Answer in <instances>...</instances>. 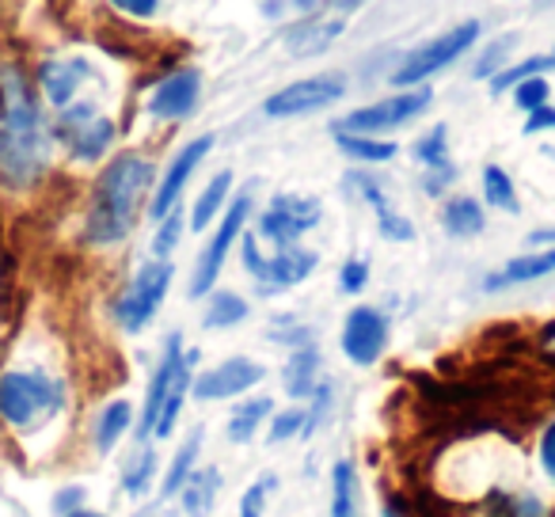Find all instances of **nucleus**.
I'll list each match as a JSON object with an SVG mask.
<instances>
[{
    "instance_id": "nucleus-1",
    "label": "nucleus",
    "mask_w": 555,
    "mask_h": 517,
    "mask_svg": "<svg viewBox=\"0 0 555 517\" xmlns=\"http://www.w3.org/2000/svg\"><path fill=\"white\" fill-rule=\"evenodd\" d=\"M156 168L149 156L141 153H118L107 168L100 171L92 186V202H88L85 217V240L92 247L122 244L133 232L141 217V206L153 198Z\"/></svg>"
},
{
    "instance_id": "nucleus-2",
    "label": "nucleus",
    "mask_w": 555,
    "mask_h": 517,
    "mask_svg": "<svg viewBox=\"0 0 555 517\" xmlns=\"http://www.w3.org/2000/svg\"><path fill=\"white\" fill-rule=\"evenodd\" d=\"M194 362H198V350H186L183 335H168L160 365H156L153 380H149L145 408H141V418H138L141 441L171 438V430H176V423H179V411H183L186 396H191Z\"/></svg>"
},
{
    "instance_id": "nucleus-3",
    "label": "nucleus",
    "mask_w": 555,
    "mask_h": 517,
    "mask_svg": "<svg viewBox=\"0 0 555 517\" xmlns=\"http://www.w3.org/2000/svg\"><path fill=\"white\" fill-rule=\"evenodd\" d=\"M65 411V385L42 370L0 373V418L12 430H39Z\"/></svg>"
},
{
    "instance_id": "nucleus-4",
    "label": "nucleus",
    "mask_w": 555,
    "mask_h": 517,
    "mask_svg": "<svg viewBox=\"0 0 555 517\" xmlns=\"http://www.w3.org/2000/svg\"><path fill=\"white\" fill-rule=\"evenodd\" d=\"M240 255H244V271L251 274V282L259 286V294H286L297 289L301 282L312 279V271L320 267V255L312 247L289 244L262 251V240L255 232L240 236Z\"/></svg>"
},
{
    "instance_id": "nucleus-5",
    "label": "nucleus",
    "mask_w": 555,
    "mask_h": 517,
    "mask_svg": "<svg viewBox=\"0 0 555 517\" xmlns=\"http://www.w3.org/2000/svg\"><path fill=\"white\" fill-rule=\"evenodd\" d=\"M247 217H251V194L244 191L224 206V214L217 217L214 236L206 240V247H202L198 259H194L191 286H186L191 297H209L217 289V279H221V271H224V259H229V251L240 244V236H244Z\"/></svg>"
},
{
    "instance_id": "nucleus-6",
    "label": "nucleus",
    "mask_w": 555,
    "mask_h": 517,
    "mask_svg": "<svg viewBox=\"0 0 555 517\" xmlns=\"http://www.w3.org/2000/svg\"><path fill=\"white\" fill-rule=\"evenodd\" d=\"M479 39V20H468V24H456L453 31L446 35H434L426 39L423 47H415L408 57L400 62V69L392 73V85L396 88H418L434 77V73L449 69L456 57H464L472 50V42Z\"/></svg>"
},
{
    "instance_id": "nucleus-7",
    "label": "nucleus",
    "mask_w": 555,
    "mask_h": 517,
    "mask_svg": "<svg viewBox=\"0 0 555 517\" xmlns=\"http://www.w3.org/2000/svg\"><path fill=\"white\" fill-rule=\"evenodd\" d=\"M171 279H176V267H171L168 259H153V263L141 267V271L130 279V286H126L115 301L118 327L130 335L145 332V327L153 324L156 312H160L164 297H168Z\"/></svg>"
},
{
    "instance_id": "nucleus-8",
    "label": "nucleus",
    "mask_w": 555,
    "mask_h": 517,
    "mask_svg": "<svg viewBox=\"0 0 555 517\" xmlns=\"http://www.w3.org/2000/svg\"><path fill=\"white\" fill-rule=\"evenodd\" d=\"M434 103V92L426 85L418 88H400V92L385 95L377 103H365V107L350 111L343 122H335V130L347 133H370V138H385V133L400 130V126L415 122L426 107Z\"/></svg>"
},
{
    "instance_id": "nucleus-9",
    "label": "nucleus",
    "mask_w": 555,
    "mask_h": 517,
    "mask_svg": "<svg viewBox=\"0 0 555 517\" xmlns=\"http://www.w3.org/2000/svg\"><path fill=\"white\" fill-rule=\"evenodd\" d=\"M115 122L107 115H100V107L88 100L73 103V107L57 111V126H54V138L69 148V156L77 160L92 164V160H103L115 145Z\"/></svg>"
},
{
    "instance_id": "nucleus-10",
    "label": "nucleus",
    "mask_w": 555,
    "mask_h": 517,
    "mask_svg": "<svg viewBox=\"0 0 555 517\" xmlns=\"http://www.w3.org/2000/svg\"><path fill=\"white\" fill-rule=\"evenodd\" d=\"M320 217H324L320 198H309V194H297V191L274 194L270 206L259 214V229H255V236L267 240V244H274V247L301 244V236L317 229Z\"/></svg>"
},
{
    "instance_id": "nucleus-11",
    "label": "nucleus",
    "mask_w": 555,
    "mask_h": 517,
    "mask_svg": "<svg viewBox=\"0 0 555 517\" xmlns=\"http://www.w3.org/2000/svg\"><path fill=\"white\" fill-rule=\"evenodd\" d=\"M347 95V77L343 73H317V77L294 80V85L278 88L274 95H267L262 115L267 118H301L327 111Z\"/></svg>"
},
{
    "instance_id": "nucleus-12",
    "label": "nucleus",
    "mask_w": 555,
    "mask_h": 517,
    "mask_svg": "<svg viewBox=\"0 0 555 517\" xmlns=\"http://www.w3.org/2000/svg\"><path fill=\"white\" fill-rule=\"evenodd\" d=\"M50 164L47 130H4L0 126V183L31 186Z\"/></svg>"
},
{
    "instance_id": "nucleus-13",
    "label": "nucleus",
    "mask_w": 555,
    "mask_h": 517,
    "mask_svg": "<svg viewBox=\"0 0 555 517\" xmlns=\"http://www.w3.org/2000/svg\"><path fill=\"white\" fill-rule=\"evenodd\" d=\"M262 377H267V365L255 362V358H224V362H217L214 370L198 373V377L191 380V396L202 403H221V400H244L251 388L262 385Z\"/></svg>"
},
{
    "instance_id": "nucleus-14",
    "label": "nucleus",
    "mask_w": 555,
    "mask_h": 517,
    "mask_svg": "<svg viewBox=\"0 0 555 517\" xmlns=\"http://www.w3.org/2000/svg\"><path fill=\"white\" fill-rule=\"evenodd\" d=\"M209 148H214V133H202V138L186 141V145L171 156V164L164 168L160 183L153 186V198H149V217H153V221H164L168 214H176L179 202H183L186 183L194 179L198 164L209 156Z\"/></svg>"
},
{
    "instance_id": "nucleus-15",
    "label": "nucleus",
    "mask_w": 555,
    "mask_h": 517,
    "mask_svg": "<svg viewBox=\"0 0 555 517\" xmlns=\"http://www.w3.org/2000/svg\"><path fill=\"white\" fill-rule=\"evenodd\" d=\"M339 347H343V354L354 365H362V370L377 365L388 347V316L377 305H358V309H350L347 320H343Z\"/></svg>"
},
{
    "instance_id": "nucleus-16",
    "label": "nucleus",
    "mask_w": 555,
    "mask_h": 517,
    "mask_svg": "<svg viewBox=\"0 0 555 517\" xmlns=\"http://www.w3.org/2000/svg\"><path fill=\"white\" fill-rule=\"evenodd\" d=\"M0 126L4 130H47L35 85L20 65H0Z\"/></svg>"
},
{
    "instance_id": "nucleus-17",
    "label": "nucleus",
    "mask_w": 555,
    "mask_h": 517,
    "mask_svg": "<svg viewBox=\"0 0 555 517\" xmlns=\"http://www.w3.org/2000/svg\"><path fill=\"white\" fill-rule=\"evenodd\" d=\"M202 95V73L198 69H176L171 77H164L149 95V115L160 122H183L194 115Z\"/></svg>"
},
{
    "instance_id": "nucleus-18",
    "label": "nucleus",
    "mask_w": 555,
    "mask_h": 517,
    "mask_svg": "<svg viewBox=\"0 0 555 517\" xmlns=\"http://www.w3.org/2000/svg\"><path fill=\"white\" fill-rule=\"evenodd\" d=\"M88 80H95V69L85 62V57H62V62H47L39 69L42 95H47V103L57 111L80 103V92H85Z\"/></svg>"
},
{
    "instance_id": "nucleus-19",
    "label": "nucleus",
    "mask_w": 555,
    "mask_h": 517,
    "mask_svg": "<svg viewBox=\"0 0 555 517\" xmlns=\"http://www.w3.org/2000/svg\"><path fill=\"white\" fill-rule=\"evenodd\" d=\"M347 183L354 186V191L362 194L365 202H370L373 214H377V232H380V236L392 240V244H408V240H415V224H411L408 217H403L400 209L392 206V198H388V191L377 183V176H365V171H350Z\"/></svg>"
},
{
    "instance_id": "nucleus-20",
    "label": "nucleus",
    "mask_w": 555,
    "mask_h": 517,
    "mask_svg": "<svg viewBox=\"0 0 555 517\" xmlns=\"http://www.w3.org/2000/svg\"><path fill=\"white\" fill-rule=\"evenodd\" d=\"M555 274V247H537V251H525L517 259H509L502 271L487 274L483 289L487 294H499V289H514V286H529V282H540Z\"/></svg>"
},
{
    "instance_id": "nucleus-21",
    "label": "nucleus",
    "mask_w": 555,
    "mask_h": 517,
    "mask_svg": "<svg viewBox=\"0 0 555 517\" xmlns=\"http://www.w3.org/2000/svg\"><path fill=\"white\" fill-rule=\"evenodd\" d=\"M274 415V400L270 396H244V400L232 408V415L224 418V438L232 445H247L255 441V434L267 426V418Z\"/></svg>"
},
{
    "instance_id": "nucleus-22",
    "label": "nucleus",
    "mask_w": 555,
    "mask_h": 517,
    "mask_svg": "<svg viewBox=\"0 0 555 517\" xmlns=\"http://www.w3.org/2000/svg\"><path fill=\"white\" fill-rule=\"evenodd\" d=\"M441 229L453 240H476L479 232L487 229L483 202L472 198V194H453V198H446V206H441Z\"/></svg>"
},
{
    "instance_id": "nucleus-23",
    "label": "nucleus",
    "mask_w": 555,
    "mask_h": 517,
    "mask_svg": "<svg viewBox=\"0 0 555 517\" xmlns=\"http://www.w3.org/2000/svg\"><path fill=\"white\" fill-rule=\"evenodd\" d=\"M229 194H232V171H217L214 179H209L206 186H202V194L194 198L191 206V217H186V229L194 232H206L209 224L217 221V217L224 214V206H229Z\"/></svg>"
},
{
    "instance_id": "nucleus-24",
    "label": "nucleus",
    "mask_w": 555,
    "mask_h": 517,
    "mask_svg": "<svg viewBox=\"0 0 555 517\" xmlns=\"http://www.w3.org/2000/svg\"><path fill=\"white\" fill-rule=\"evenodd\" d=\"M282 385H286V396H294V400H309L320 388V350L297 347L289 354L286 370H282Z\"/></svg>"
},
{
    "instance_id": "nucleus-25",
    "label": "nucleus",
    "mask_w": 555,
    "mask_h": 517,
    "mask_svg": "<svg viewBox=\"0 0 555 517\" xmlns=\"http://www.w3.org/2000/svg\"><path fill=\"white\" fill-rule=\"evenodd\" d=\"M217 494H221V471L217 468H194V476L183 483V491L176 494L183 502L186 517H209Z\"/></svg>"
},
{
    "instance_id": "nucleus-26",
    "label": "nucleus",
    "mask_w": 555,
    "mask_h": 517,
    "mask_svg": "<svg viewBox=\"0 0 555 517\" xmlns=\"http://www.w3.org/2000/svg\"><path fill=\"white\" fill-rule=\"evenodd\" d=\"M335 145L343 156H350L354 164H388L400 156V145L388 138H370V133H347L335 130Z\"/></svg>"
},
{
    "instance_id": "nucleus-27",
    "label": "nucleus",
    "mask_w": 555,
    "mask_h": 517,
    "mask_svg": "<svg viewBox=\"0 0 555 517\" xmlns=\"http://www.w3.org/2000/svg\"><path fill=\"white\" fill-rule=\"evenodd\" d=\"M343 35V20H317V24H301L286 35V50L294 57H312L324 54L335 39Z\"/></svg>"
},
{
    "instance_id": "nucleus-28",
    "label": "nucleus",
    "mask_w": 555,
    "mask_h": 517,
    "mask_svg": "<svg viewBox=\"0 0 555 517\" xmlns=\"http://www.w3.org/2000/svg\"><path fill=\"white\" fill-rule=\"evenodd\" d=\"M133 426V408L130 400H111L107 408L95 415V426H92V438H95V449L100 453H111V449L118 445V441L130 434Z\"/></svg>"
},
{
    "instance_id": "nucleus-29",
    "label": "nucleus",
    "mask_w": 555,
    "mask_h": 517,
    "mask_svg": "<svg viewBox=\"0 0 555 517\" xmlns=\"http://www.w3.org/2000/svg\"><path fill=\"white\" fill-rule=\"evenodd\" d=\"M198 453H202V430H194L191 438L176 449V456H171L168 468H164L160 499H176V494L183 491V483L194 476V468H198Z\"/></svg>"
},
{
    "instance_id": "nucleus-30",
    "label": "nucleus",
    "mask_w": 555,
    "mask_h": 517,
    "mask_svg": "<svg viewBox=\"0 0 555 517\" xmlns=\"http://www.w3.org/2000/svg\"><path fill=\"white\" fill-rule=\"evenodd\" d=\"M247 312L251 309H247V301L240 294H232V289H214L206 312H202V327H209V332H229V327L244 324Z\"/></svg>"
},
{
    "instance_id": "nucleus-31",
    "label": "nucleus",
    "mask_w": 555,
    "mask_h": 517,
    "mask_svg": "<svg viewBox=\"0 0 555 517\" xmlns=\"http://www.w3.org/2000/svg\"><path fill=\"white\" fill-rule=\"evenodd\" d=\"M332 517H358V468L347 456L332 464Z\"/></svg>"
},
{
    "instance_id": "nucleus-32",
    "label": "nucleus",
    "mask_w": 555,
    "mask_h": 517,
    "mask_svg": "<svg viewBox=\"0 0 555 517\" xmlns=\"http://www.w3.org/2000/svg\"><path fill=\"white\" fill-rule=\"evenodd\" d=\"M483 202L491 209H502V214H521L514 179H509V171L499 168V164H487L483 168Z\"/></svg>"
},
{
    "instance_id": "nucleus-33",
    "label": "nucleus",
    "mask_w": 555,
    "mask_h": 517,
    "mask_svg": "<svg viewBox=\"0 0 555 517\" xmlns=\"http://www.w3.org/2000/svg\"><path fill=\"white\" fill-rule=\"evenodd\" d=\"M156 468H160V456H156L153 445H145V441H141L138 456H133V461L126 464V471H122V491L130 494V499L149 494V487H153V479H156Z\"/></svg>"
},
{
    "instance_id": "nucleus-34",
    "label": "nucleus",
    "mask_w": 555,
    "mask_h": 517,
    "mask_svg": "<svg viewBox=\"0 0 555 517\" xmlns=\"http://www.w3.org/2000/svg\"><path fill=\"white\" fill-rule=\"evenodd\" d=\"M547 69H555V57H552V54H537V57H529V62L506 65V69H499V73L491 77V92H494V95H499V92H509V88H517L521 80L544 77Z\"/></svg>"
},
{
    "instance_id": "nucleus-35",
    "label": "nucleus",
    "mask_w": 555,
    "mask_h": 517,
    "mask_svg": "<svg viewBox=\"0 0 555 517\" xmlns=\"http://www.w3.org/2000/svg\"><path fill=\"white\" fill-rule=\"evenodd\" d=\"M411 156L418 160V168H441V164H449V126L438 122L434 130H426L411 145Z\"/></svg>"
},
{
    "instance_id": "nucleus-36",
    "label": "nucleus",
    "mask_w": 555,
    "mask_h": 517,
    "mask_svg": "<svg viewBox=\"0 0 555 517\" xmlns=\"http://www.w3.org/2000/svg\"><path fill=\"white\" fill-rule=\"evenodd\" d=\"M305 434V408H286L274 411L267 418V441L270 445H282V441H294Z\"/></svg>"
},
{
    "instance_id": "nucleus-37",
    "label": "nucleus",
    "mask_w": 555,
    "mask_h": 517,
    "mask_svg": "<svg viewBox=\"0 0 555 517\" xmlns=\"http://www.w3.org/2000/svg\"><path fill=\"white\" fill-rule=\"evenodd\" d=\"M274 487H278V479L270 476V471L255 479V483H247V491L240 494L236 517H262V514H267V499L274 494Z\"/></svg>"
},
{
    "instance_id": "nucleus-38",
    "label": "nucleus",
    "mask_w": 555,
    "mask_h": 517,
    "mask_svg": "<svg viewBox=\"0 0 555 517\" xmlns=\"http://www.w3.org/2000/svg\"><path fill=\"white\" fill-rule=\"evenodd\" d=\"M183 229H186V221H183V214H179V209L164 217V221H156V236H153V255H156V259H168V255L176 251Z\"/></svg>"
},
{
    "instance_id": "nucleus-39",
    "label": "nucleus",
    "mask_w": 555,
    "mask_h": 517,
    "mask_svg": "<svg viewBox=\"0 0 555 517\" xmlns=\"http://www.w3.org/2000/svg\"><path fill=\"white\" fill-rule=\"evenodd\" d=\"M509 92H514L517 107L529 115V111H537V107H547V95H552V88H547L544 77H529V80H521L517 88H509Z\"/></svg>"
},
{
    "instance_id": "nucleus-40",
    "label": "nucleus",
    "mask_w": 555,
    "mask_h": 517,
    "mask_svg": "<svg viewBox=\"0 0 555 517\" xmlns=\"http://www.w3.org/2000/svg\"><path fill=\"white\" fill-rule=\"evenodd\" d=\"M514 35H506L502 42H491V47L483 50V57H479V65H476V80H491L499 69H506V54L514 50Z\"/></svg>"
},
{
    "instance_id": "nucleus-41",
    "label": "nucleus",
    "mask_w": 555,
    "mask_h": 517,
    "mask_svg": "<svg viewBox=\"0 0 555 517\" xmlns=\"http://www.w3.org/2000/svg\"><path fill=\"white\" fill-rule=\"evenodd\" d=\"M370 286V263L365 259H347V263L339 267V289L343 294H362V289Z\"/></svg>"
},
{
    "instance_id": "nucleus-42",
    "label": "nucleus",
    "mask_w": 555,
    "mask_h": 517,
    "mask_svg": "<svg viewBox=\"0 0 555 517\" xmlns=\"http://www.w3.org/2000/svg\"><path fill=\"white\" fill-rule=\"evenodd\" d=\"M453 183H456V164L453 160L441 164V168H423V191L430 194V198H441Z\"/></svg>"
},
{
    "instance_id": "nucleus-43",
    "label": "nucleus",
    "mask_w": 555,
    "mask_h": 517,
    "mask_svg": "<svg viewBox=\"0 0 555 517\" xmlns=\"http://www.w3.org/2000/svg\"><path fill=\"white\" fill-rule=\"evenodd\" d=\"M537 456H540V468H544V476L555 483V418L544 426V434H540V441H537Z\"/></svg>"
},
{
    "instance_id": "nucleus-44",
    "label": "nucleus",
    "mask_w": 555,
    "mask_h": 517,
    "mask_svg": "<svg viewBox=\"0 0 555 517\" xmlns=\"http://www.w3.org/2000/svg\"><path fill=\"white\" fill-rule=\"evenodd\" d=\"M107 4L130 20H153L156 9H160V0H107Z\"/></svg>"
},
{
    "instance_id": "nucleus-45",
    "label": "nucleus",
    "mask_w": 555,
    "mask_h": 517,
    "mask_svg": "<svg viewBox=\"0 0 555 517\" xmlns=\"http://www.w3.org/2000/svg\"><path fill=\"white\" fill-rule=\"evenodd\" d=\"M85 499H88V491H85V487H80V483L62 487V491L54 494V509H57V517L69 514V509H80V506H85Z\"/></svg>"
},
{
    "instance_id": "nucleus-46",
    "label": "nucleus",
    "mask_w": 555,
    "mask_h": 517,
    "mask_svg": "<svg viewBox=\"0 0 555 517\" xmlns=\"http://www.w3.org/2000/svg\"><path fill=\"white\" fill-rule=\"evenodd\" d=\"M555 130V107L547 103V107H537L529 111V118H525V133H547Z\"/></svg>"
},
{
    "instance_id": "nucleus-47",
    "label": "nucleus",
    "mask_w": 555,
    "mask_h": 517,
    "mask_svg": "<svg viewBox=\"0 0 555 517\" xmlns=\"http://www.w3.org/2000/svg\"><path fill=\"white\" fill-rule=\"evenodd\" d=\"M529 247L537 251V247H555V229H537L529 236Z\"/></svg>"
},
{
    "instance_id": "nucleus-48",
    "label": "nucleus",
    "mask_w": 555,
    "mask_h": 517,
    "mask_svg": "<svg viewBox=\"0 0 555 517\" xmlns=\"http://www.w3.org/2000/svg\"><path fill=\"white\" fill-rule=\"evenodd\" d=\"M540 350H544L547 358H555V324H547L544 332H540Z\"/></svg>"
},
{
    "instance_id": "nucleus-49",
    "label": "nucleus",
    "mask_w": 555,
    "mask_h": 517,
    "mask_svg": "<svg viewBox=\"0 0 555 517\" xmlns=\"http://www.w3.org/2000/svg\"><path fill=\"white\" fill-rule=\"evenodd\" d=\"M380 517H411L408 506H403L400 499H385V509H380Z\"/></svg>"
},
{
    "instance_id": "nucleus-50",
    "label": "nucleus",
    "mask_w": 555,
    "mask_h": 517,
    "mask_svg": "<svg viewBox=\"0 0 555 517\" xmlns=\"http://www.w3.org/2000/svg\"><path fill=\"white\" fill-rule=\"evenodd\" d=\"M358 4H362V0H332V9H335V12H354Z\"/></svg>"
},
{
    "instance_id": "nucleus-51",
    "label": "nucleus",
    "mask_w": 555,
    "mask_h": 517,
    "mask_svg": "<svg viewBox=\"0 0 555 517\" xmlns=\"http://www.w3.org/2000/svg\"><path fill=\"white\" fill-rule=\"evenodd\" d=\"M289 4H294L297 12H317V4H320V0H289Z\"/></svg>"
},
{
    "instance_id": "nucleus-52",
    "label": "nucleus",
    "mask_w": 555,
    "mask_h": 517,
    "mask_svg": "<svg viewBox=\"0 0 555 517\" xmlns=\"http://www.w3.org/2000/svg\"><path fill=\"white\" fill-rule=\"evenodd\" d=\"M62 517H103L100 509H88V506H80V509H69V514H62Z\"/></svg>"
},
{
    "instance_id": "nucleus-53",
    "label": "nucleus",
    "mask_w": 555,
    "mask_h": 517,
    "mask_svg": "<svg viewBox=\"0 0 555 517\" xmlns=\"http://www.w3.org/2000/svg\"><path fill=\"white\" fill-rule=\"evenodd\" d=\"M537 4H555V0H537Z\"/></svg>"
},
{
    "instance_id": "nucleus-54",
    "label": "nucleus",
    "mask_w": 555,
    "mask_h": 517,
    "mask_svg": "<svg viewBox=\"0 0 555 517\" xmlns=\"http://www.w3.org/2000/svg\"><path fill=\"white\" fill-rule=\"evenodd\" d=\"M552 57H555V50H552Z\"/></svg>"
}]
</instances>
